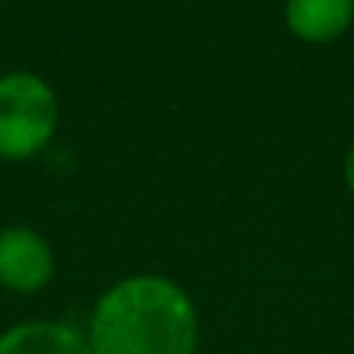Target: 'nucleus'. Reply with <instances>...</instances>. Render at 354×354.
I'll return each instance as SVG.
<instances>
[{
    "mask_svg": "<svg viewBox=\"0 0 354 354\" xmlns=\"http://www.w3.org/2000/svg\"><path fill=\"white\" fill-rule=\"evenodd\" d=\"M84 336L93 354H196L202 317L171 277L131 274L100 292Z\"/></svg>",
    "mask_w": 354,
    "mask_h": 354,
    "instance_id": "obj_1",
    "label": "nucleus"
},
{
    "mask_svg": "<svg viewBox=\"0 0 354 354\" xmlns=\"http://www.w3.org/2000/svg\"><path fill=\"white\" fill-rule=\"evenodd\" d=\"M283 19L295 41L333 44L354 25V0H286Z\"/></svg>",
    "mask_w": 354,
    "mask_h": 354,
    "instance_id": "obj_5",
    "label": "nucleus"
},
{
    "mask_svg": "<svg viewBox=\"0 0 354 354\" xmlns=\"http://www.w3.org/2000/svg\"><path fill=\"white\" fill-rule=\"evenodd\" d=\"M53 277L56 255L44 233L22 224L0 230V289L12 295H37Z\"/></svg>",
    "mask_w": 354,
    "mask_h": 354,
    "instance_id": "obj_3",
    "label": "nucleus"
},
{
    "mask_svg": "<svg viewBox=\"0 0 354 354\" xmlns=\"http://www.w3.org/2000/svg\"><path fill=\"white\" fill-rule=\"evenodd\" d=\"M59 131V97L35 72L0 75V159L28 162Z\"/></svg>",
    "mask_w": 354,
    "mask_h": 354,
    "instance_id": "obj_2",
    "label": "nucleus"
},
{
    "mask_svg": "<svg viewBox=\"0 0 354 354\" xmlns=\"http://www.w3.org/2000/svg\"><path fill=\"white\" fill-rule=\"evenodd\" d=\"M342 180H345V187H348V193L354 196V140H351V147L345 149V162H342Z\"/></svg>",
    "mask_w": 354,
    "mask_h": 354,
    "instance_id": "obj_6",
    "label": "nucleus"
},
{
    "mask_svg": "<svg viewBox=\"0 0 354 354\" xmlns=\"http://www.w3.org/2000/svg\"><path fill=\"white\" fill-rule=\"evenodd\" d=\"M0 354H93L81 326L68 320H22L0 333Z\"/></svg>",
    "mask_w": 354,
    "mask_h": 354,
    "instance_id": "obj_4",
    "label": "nucleus"
}]
</instances>
